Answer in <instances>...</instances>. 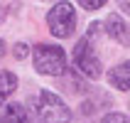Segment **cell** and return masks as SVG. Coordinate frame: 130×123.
<instances>
[{"label": "cell", "instance_id": "obj_9", "mask_svg": "<svg viewBox=\"0 0 130 123\" xmlns=\"http://www.w3.org/2000/svg\"><path fill=\"white\" fill-rule=\"evenodd\" d=\"M27 54H29V47H27L25 42H17V44L12 47V57L17 59V62H22V59H27Z\"/></svg>", "mask_w": 130, "mask_h": 123}, {"label": "cell", "instance_id": "obj_8", "mask_svg": "<svg viewBox=\"0 0 130 123\" xmlns=\"http://www.w3.org/2000/svg\"><path fill=\"white\" fill-rule=\"evenodd\" d=\"M17 89V76L12 72H0V106L5 103V99Z\"/></svg>", "mask_w": 130, "mask_h": 123}, {"label": "cell", "instance_id": "obj_14", "mask_svg": "<svg viewBox=\"0 0 130 123\" xmlns=\"http://www.w3.org/2000/svg\"><path fill=\"white\" fill-rule=\"evenodd\" d=\"M5 20V10H3V7H0V22Z\"/></svg>", "mask_w": 130, "mask_h": 123}, {"label": "cell", "instance_id": "obj_6", "mask_svg": "<svg viewBox=\"0 0 130 123\" xmlns=\"http://www.w3.org/2000/svg\"><path fill=\"white\" fill-rule=\"evenodd\" d=\"M108 81H110V86L118 89V91H128L130 89V59L128 62H120V64H116L110 69Z\"/></svg>", "mask_w": 130, "mask_h": 123}, {"label": "cell", "instance_id": "obj_7", "mask_svg": "<svg viewBox=\"0 0 130 123\" xmlns=\"http://www.w3.org/2000/svg\"><path fill=\"white\" fill-rule=\"evenodd\" d=\"M0 123H32V121H29V113L22 103H10L0 113Z\"/></svg>", "mask_w": 130, "mask_h": 123}, {"label": "cell", "instance_id": "obj_3", "mask_svg": "<svg viewBox=\"0 0 130 123\" xmlns=\"http://www.w3.org/2000/svg\"><path fill=\"white\" fill-rule=\"evenodd\" d=\"M47 27L54 37L59 39H66V37L74 35V27H76V10H74L71 3H57V5L52 7L49 12H47Z\"/></svg>", "mask_w": 130, "mask_h": 123}, {"label": "cell", "instance_id": "obj_4", "mask_svg": "<svg viewBox=\"0 0 130 123\" xmlns=\"http://www.w3.org/2000/svg\"><path fill=\"white\" fill-rule=\"evenodd\" d=\"M74 66L88 79H101L103 76V64L98 59V54L93 52L88 37H81L74 47Z\"/></svg>", "mask_w": 130, "mask_h": 123}, {"label": "cell", "instance_id": "obj_13", "mask_svg": "<svg viewBox=\"0 0 130 123\" xmlns=\"http://www.w3.org/2000/svg\"><path fill=\"white\" fill-rule=\"evenodd\" d=\"M5 49H7V47H5V39H0V57L5 54Z\"/></svg>", "mask_w": 130, "mask_h": 123}, {"label": "cell", "instance_id": "obj_11", "mask_svg": "<svg viewBox=\"0 0 130 123\" xmlns=\"http://www.w3.org/2000/svg\"><path fill=\"white\" fill-rule=\"evenodd\" d=\"M101 123H128V118L123 113H108V116H103Z\"/></svg>", "mask_w": 130, "mask_h": 123}, {"label": "cell", "instance_id": "obj_10", "mask_svg": "<svg viewBox=\"0 0 130 123\" xmlns=\"http://www.w3.org/2000/svg\"><path fill=\"white\" fill-rule=\"evenodd\" d=\"M79 3H81L84 10H98V7H103L108 0H79Z\"/></svg>", "mask_w": 130, "mask_h": 123}, {"label": "cell", "instance_id": "obj_12", "mask_svg": "<svg viewBox=\"0 0 130 123\" xmlns=\"http://www.w3.org/2000/svg\"><path fill=\"white\" fill-rule=\"evenodd\" d=\"M116 3H118V7H120L125 15H130V0H116Z\"/></svg>", "mask_w": 130, "mask_h": 123}, {"label": "cell", "instance_id": "obj_5", "mask_svg": "<svg viewBox=\"0 0 130 123\" xmlns=\"http://www.w3.org/2000/svg\"><path fill=\"white\" fill-rule=\"evenodd\" d=\"M106 32H108V37L116 39L118 44L130 47V25L118 12H110L108 17H106Z\"/></svg>", "mask_w": 130, "mask_h": 123}, {"label": "cell", "instance_id": "obj_1", "mask_svg": "<svg viewBox=\"0 0 130 123\" xmlns=\"http://www.w3.org/2000/svg\"><path fill=\"white\" fill-rule=\"evenodd\" d=\"M37 121L39 123H69L71 121V108L59 99L54 91H39L37 96Z\"/></svg>", "mask_w": 130, "mask_h": 123}, {"label": "cell", "instance_id": "obj_2", "mask_svg": "<svg viewBox=\"0 0 130 123\" xmlns=\"http://www.w3.org/2000/svg\"><path fill=\"white\" fill-rule=\"evenodd\" d=\"M35 69L47 76H61L66 74V54L59 44H37L35 47Z\"/></svg>", "mask_w": 130, "mask_h": 123}]
</instances>
